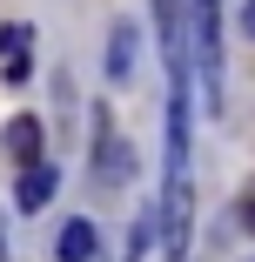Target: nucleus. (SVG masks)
<instances>
[{
	"mask_svg": "<svg viewBox=\"0 0 255 262\" xmlns=\"http://www.w3.org/2000/svg\"><path fill=\"white\" fill-rule=\"evenodd\" d=\"M94 121H101V128H94V182H101V188H128V175H134V148L114 135L108 108H101Z\"/></svg>",
	"mask_w": 255,
	"mask_h": 262,
	"instance_id": "f03ea898",
	"label": "nucleus"
},
{
	"mask_svg": "<svg viewBox=\"0 0 255 262\" xmlns=\"http://www.w3.org/2000/svg\"><path fill=\"white\" fill-rule=\"evenodd\" d=\"M54 182H61V175L47 168V162H40V168H20V182H14V208H20V215H40V208L54 202Z\"/></svg>",
	"mask_w": 255,
	"mask_h": 262,
	"instance_id": "423d86ee",
	"label": "nucleus"
},
{
	"mask_svg": "<svg viewBox=\"0 0 255 262\" xmlns=\"http://www.w3.org/2000/svg\"><path fill=\"white\" fill-rule=\"evenodd\" d=\"M188 68L201 74L208 115H222V14H215V0H188Z\"/></svg>",
	"mask_w": 255,
	"mask_h": 262,
	"instance_id": "f257e3e1",
	"label": "nucleus"
},
{
	"mask_svg": "<svg viewBox=\"0 0 255 262\" xmlns=\"http://www.w3.org/2000/svg\"><path fill=\"white\" fill-rule=\"evenodd\" d=\"M235 215H242V229H248V235H255V188H248V195H242V202H235Z\"/></svg>",
	"mask_w": 255,
	"mask_h": 262,
	"instance_id": "6e6552de",
	"label": "nucleus"
},
{
	"mask_svg": "<svg viewBox=\"0 0 255 262\" xmlns=\"http://www.w3.org/2000/svg\"><path fill=\"white\" fill-rule=\"evenodd\" d=\"M54 255H61V262H94V255H101V229H94L87 215L61 222V235H54Z\"/></svg>",
	"mask_w": 255,
	"mask_h": 262,
	"instance_id": "20e7f679",
	"label": "nucleus"
},
{
	"mask_svg": "<svg viewBox=\"0 0 255 262\" xmlns=\"http://www.w3.org/2000/svg\"><path fill=\"white\" fill-rule=\"evenodd\" d=\"M0 262H7V242H0Z\"/></svg>",
	"mask_w": 255,
	"mask_h": 262,
	"instance_id": "9d476101",
	"label": "nucleus"
},
{
	"mask_svg": "<svg viewBox=\"0 0 255 262\" xmlns=\"http://www.w3.org/2000/svg\"><path fill=\"white\" fill-rule=\"evenodd\" d=\"M7 155H14L20 168H40V121L34 115H14L7 121Z\"/></svg>",
	"mask_w": 255,
	"mask_h": 262,
	"instance_id": "0eeeda50",
	"label": "nucleus"
},
{
	"mask_svg": "<svg viewBox=\"0 0 255 262\" xmlns=\"http://www.w3.org/2000/svg\"><path fill=\"white\" fill-rule=\"evenodd\" d=\"M0 74H7L14 88L34 74V27H7L0 34Z\"/></svg>",
	"mask_w": 255,
	"mask_h": 262,
	"instance_id": "39448f33",
	"label": "nucleus"
},
{
	"mask_svg": "<svg viewBox=\"0 0 255 262\" xmlns=\"http://www.w3.org/2000/svg\"><path fill=\"white\" fill-rule=\"evenodd\" d=\"M242 34H248V40H255V0H248V14H242Z\"/></svg>",
	"mask_w": 255,
	"mask_h": 262,
	"instance_id": "1a4fd4ad",
	"label": "nucleus"
},
{
	"mask_svg": "<svg viewBox=\"0 0 255 262\" xmlns=\"http://www.w3.org/2000/svg\"><path fill=\"white\" fill-rule=\"evenodd\" d=\"M134 74H141V27H134V20H121V27H114V40H108V81H114V88H128Z\"/></svg>",
	"mask_w": 255,
	"mask_h": 262,
	"instance_id": "7ed1b4c3",
	"label": "nucleus"
}]
</instances>
